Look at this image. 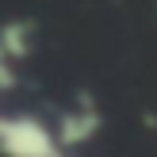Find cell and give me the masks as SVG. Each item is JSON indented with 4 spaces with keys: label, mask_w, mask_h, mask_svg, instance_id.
I'll use <instances>...</instances> for the list:
<instances>
[{
    "label": "cell",
    "mask_w": 157,
    "mask_h": 157,
    "mask_svg": "<svg viewBox=\"0 0 157 157\" xmlns=\"http://www.w3.org/2000/svg\"><path fill=\"white\" fill-rule=\"evenodd\" d=\"M0 153L4 157H61L58 130L31 111H8L0 115Z\"/></svg>",
    "instance_id": "1"
},
{
    "label": "cell",
    "mask_w": 157,
    "mask_h": 157,
    "mask_svg": "<svg viewBox=\"0 0 157 157\" xmlns=\"http://www.w3.org/2000/svg\"><path fill=\"white\" fill-rule=\"evenodd\" d=\"M54 130H58L61 150L77 153L81 146H88V142H96V138H100V130H104V115H100V107L92 104V100H81V104L65 107V111L58 115Z\"/></svg>",
    "instance_id": "2"
},
{
    "label": "cell",
    "mask_w": 157,
    "mask_h": 157,
    "mask_svg": "<svg viewBox=\"0 0 157 157\" xmlns=\"http://www.w3.org/2000/svg\"><path fill=\"white\" fill-rule=\"evenodd\" d=\"M35 54V23L31 19H8L0 31V58L8 61H27Z\"/></svg>",
    "instance_id": "3"
},
{
    "label": "cell",
    "mask_w": 157,
    "mask_h": 157,
    "mask_svg": "<svg viewBox=\"0 0 157 157\" xmlns=\"http://www.w3.org/2000/svg\"><path fill=\"white\" fill-rule=\"evenodd\" d=\"M15 84H19V73H15V61H8V58H0V92H15Z\"/></svg>",
    "instance_id": "4"
},
{
    "label": "cell",
    "mask_w": 157,
    "mask_h": 157,
    "mask_svg": "<svg viewBox=\"0 0 157 157\" xmlns=\"http://www.w3.org/2000/svg\"><path fill=\"white\" fill-rule=\"evenodd\" d=\"M61 157H73V153H69V150H65V153H61Z\"/></svg>",
    "instance_id": "5"
}]
</instances>
